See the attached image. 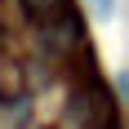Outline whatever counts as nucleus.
Masks as SVG:
<instances>
[{
  "label": "nucleus",
  "mask_w": 129,
  "mask_h": 129,
  "mask_svg": "<svg viewBox=\"0 0 129 129\" xmlns=\"http://www.w3.org/2000/svg\"><path fill=\"white\" fill-rule=\"evenodd\" d=\"M22 13L31 22H40V27H53V22H62L71 13V0H22Z\"/></svg>",
  "instance_id": "2"
},
{
  "label": "nucleus",
  "mask_w": 129,
  "mask_h": 129,
  "mask_svg": "<svg viewBox=\"0 0 129 129\" xmlns=\"http://www.w3.org/2000/svg\"><path fill=\"white\" fill-rule=\"evenodd\" d=\"M76 107V120L85 129H120V116H116V103H111V93L98 85V80H85L71 98Z\"/></svg>",
  "instance_id": "1"
},
{
  "label": "nucleus",
  "mask_w": 129,
  "mask_h": 129,
  "mask_svg": "<svg viewBox=\"0 0 129 129\" xmlns=\"http://www.w3.org/2000/svg\"><path fill=\"white\" fill-rule=\"evenodd\" d=\"M93 9H98V13H111V9H116V0H93Z\"/></svg>",
  "instance_id": "3"
},
{
  "label": "nucleus",
  "mask_w": 129,
  "mask_h": 129,
  "mask_svg": "<svg viewBox=\"0 0 129 129\" xmlns=\"http://www.w3.org/2000/svg\"><path fill=\"white\" fill-rule=\"evenodd\" d=\"M125 93H129V71H125Z\"/></svg>",
  "instance_id": "4"
}]
</instances>
